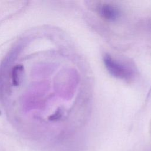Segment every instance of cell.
<instances>
[{
    "label": "cell",
    "mask_w": 151,
    "mask_h": 151,
    "mask_svg": "<svg viewBox=\"0 0 151 151\" xmlns=\"http://www.w3.org/2000/svg\"><path fill=\"white\" fill-rule=\"evenodd\" d=\"M103 62L108 71L114 77L124 80L130 77L129 70L110 55H105L103 57Z\"/></svg>",
    "instance_id": "cell-1"
},
{
    "label": "cell",
    "mask_w": 151,
    "mask_h": 151,
    "mask_svg": "<svg viewBox=\"0 0 151 151\" xmlns=\"http://www.w3.org/2000/svg\"><path fill=\"white\" fill-rule=\"evenodd\" d=\"M97 11L103 18L108 21H115L120 15L119 10L111 4H101L98 7Z\"/></svg>",
    "instance_id": "cell-2"
},
{
    "label": "cell",
    "mask_w": 151,
    "mask_h": 151,
    "mask_svg": "<svg viewBox=\"0 0 151 151\" xmlns=\"http://www.w3.org/2000/svg\"><path fill=\"white\" fill-rule=\"evenodd\" d=\"M24 76V67L22 65L18 64L15 65L11 73L12 84L15 86H19L22 81Z\"/></svg>",
    "instance_id": "cell-3"
},
{
    "label": "cell",
    "mask_w": 151,
    "mask_h": 151,
    "mask_svg": "<svg viewBox=\"0 0 151 151\" xmlns=\"http://www.w3.org/2000/svg\"><path fill=\"white\" fill-rule=\"evenodd\" d=\"M0 114H1V111H0Z\"/></svg>",
    "instance_id": "cell-4"
}]
</instances>
